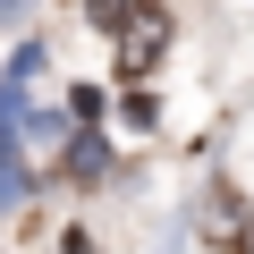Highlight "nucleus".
<instances>
[{"label": "nucleus", "instance_id": "3", "mask_svg": "<svg viewBox=\"0 0 254 254\" xmlns=\"http://www.w3.org/2000/svg\"><path fill=\"white\" fill-rule=\"evenodd\" d=\"M136 9H144V0H93V26H110V34H119L127 17H136Z\"/></svg>", "mask_w": 254, "mask_h": 254}, {"label": "nucleus", "instance_id": "1", "mask_svg": "<svg viewBox=\"0 0 254 254\" xmlns=\"http://www.w3.org/2000/svg\"><path fill=\"white\" fill-rule=\"evenodd\" d=\"M203 237H212V246H246V203H237V187H212V212H203Z\"/></svg>", "mask_w": 254, "mask_h": 254}, {"label": "nucleus", "instance_id": "2", "mask_svg": "<svg viewBox=\"0 0 254 254\" xmlns=\"http://www.w3.org/2000/svg\"><path fill=\"white\" fill-rule=\"evenodd\" d=\"M161 9H153V0H144V9H136V34H127V51H119V68H153V51H161Z\"/></svg>", "mask_w": 254, "mask_h": 254}]
</instances>
